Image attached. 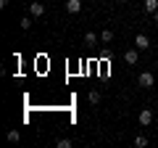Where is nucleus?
Here are the masks:
<instances>
[{"instance_id": "obj_2", "label": "nucleus", "mask_w": 158, "mask_h": 148, "mask_svg": "<svg viewBox=\"0 0 158 148\" xmlns=\"http://www.w3.org/2000/svg\"><path fill=\"white\" fill-rule=\"evenodd\" d=\"M137 82H140V87H153V82H156V77H153L150 72H142L140 77H137Z\"/></svg>"}, {"instance_id": "obj_10", "label": "nucleus", "mask_w": 158, "mask_h": 148, "mask_svg": "<svg viewBox=\"0 0 158 148\" xmlns=\"http://www.w3.org/2000/svg\"><path fill=\"white\" fill-rule=\"evenodd\" d=\"M113 40V32H111V29H103V32H100V42H111Z\"/></svg>"}, {"instance_id": "obj_9", "label": "nucleus", "mask_w": 158, "mask_h": 148, "mask_svg": "<svg viewBox=\"0 0 158 148\" xmlns=\"http://www.w3.org/2000/svg\"><path fill=\"white\" fill-rule=\"evenodd\" d=\"M21 140V132L19 130H8V143H19Z\"/></svg>"}, {"instance_id": "obj_13", "label": "nucleus", "mask_w": 158, "mask_h": 148, "mask_svg": "<svg viewBox=\"0 0 158 148\" xmlns=\"http://www.w3.org/2000/svg\"><path fill=\"white\" fill-rule=\"evenodd\" d=\"M135 146H137V148H145V146H148V137H145V135H137V137H135Z\"/></svg>"}, {"instance_id": "obj_1", "label": "nucleus", "mask_w": 158, "mask_h": 148, "mask_svg": "<svg viewBox=\"0 0 158 148\" xmlns=\"http://www.w3.org/2000/svg\"><path fill=\"white\" fill-rule=\"evenodd\" d=\"M137 122H140V127H150V122H153V111H150V108H142L140 116H137Z\"/></svg>"}, {"instance_id": "obj_11", "label": "nucleus", "mask_w": 158, "mask_h": 148, "mask_svg": "<svg viewBox=\"0 0 158 148\" xmlns=\"http://www.w3.org/2000/svg\"><path fill=\"white\" fill-rule=\"evenodd\" d=\"M87 101H90L92 106H95V103H100V93H98V90H90V95H87Z\"/></svg>"}, {"instance_id": "obj_14", "label": "nucleus", "mask_w": 158, "mask_h": 148, "mask_svg": "<svg viewBox=\"0 0 158 148\" xmlns=\"http://www.w3.org/2000/svg\"><path fill=\"white\" fill-rule=\"evenodd\" d=\"M56 146H58V148H71V140H69V137H61Z\"/></svg>"}, {"instance_id": "obj_7", "label": "nucleus", "mask_w": 158, "mask_h": 148, "mask_svg": "<svg viewBox=\"0 0 158 148\" xmlns=\"http://www.w3.org/2000/svg\"><path fill=\"white\" fill-rule=\"evenodd\" d=\"M137 58H140V56H137V48H135V50H127V53H124V61L129 63V66H135Z\"/></svg>"}, {"instance_id": "obj_6", "label": "nucleus", "mask_w": 158, "mask_h": 148, "mask_svg": "<svg viewBox=\"0 0 158 148\" xmlns=\"http://www.w3.org/2000/svg\"><path fill=\"white\" fill-rule=\"evenodd\" d=\"M98 42H100V37H98L95 32H87V34H85V45H90V48H95Z\"/></svg>"}, {"instance_id": "obj_17", "label": "nucleus", "mask_w": 158, "mask_h": 148, "mask_svg": "<svg viewBox=\"0 0 158 148\" xmlns=\"http://www.w3.org/2000/svg\"><path fill=\"white\" fill-rule=\"evenodd\" d=\"M106 3H108V0H106Z\"/></svg>"}, {"instance_id": "obj_3", "label": "nucleus", "mask_w": 158, "mask_h": 148, "mask_svg": "<svg viewBox=\"0 0 158 148\" xmlns=\"http://www.w3.org/2000/svg\"><path fill=\"white\" fill-rule=\"evenodd\" d=\"M135 45H137V50H148V48H150L148 34H137V37H135Z\"/></svg>"}, {"instance_id": "obj_4", "label": "nucleus", "mask_w": 158, "mask_h": 148, "mask_svg": "<svg viewBox=\"0 0 158 148\" xmlns=\"http://www.w3.org/2000/svg\"><path fill=\"white\" fill-rule=\"evenodd\" d=\"M42 13H45V6H42V3H32V6H29V16L32 19H40Z\"/></svg>"}, {"instance_id": "obj_12", "label": "nucleus", "mask_w": 158, "mask_h": 148, "mask_svg": "<svg viewBox=\"0 0 158 148\" xmlns=\"http://www.w3.org/2000/svg\"><path fill=\"white\" fill-rule=\"evenodd\" d=\"M19 27L21 29H32V16H24L21 21H19Z\"/></svg>"}, {"instance_id": "obj_16", "label": "nucleus", "mask_w": 158, "mask_h": 148, "mask_svg": "<svg viewBox=\"0 0 158 148\" xmlns=\"http://www.w3.org/2000/svg\"><path fill=\"white\" fill-rule=\"evenodd\" d=\"M116 3H127V0H116Z\"/></svg>"}, {"instance_id": "obj_15", "label": "nucleus", "mask_w": 158, "mask_h": 148, "mask_svg": "<svg viewBox=\"0 0 158 148\" xmlns=\"http://www.w3.org/2000/svg\"><path fill=\"white\" fill-rule=\"evenodd\" d=\"M153 19H156V24H158V11H156V13H153Z\"/></svg>"}, {"instance_id": "obj_5", "label": "nucleus", "mask_w": 158, "mask_h": 148, "mask_svg": "<svg viewBox=\"0 0 158 148\" xmlns=\"http://www.w3.org/2000/svg\"><path fill=\"white\" fill-rule=\"evenodd\" d=\"M66 11L69 13H79L82 11V0H66Z\"/></svg>"}, {"instance_id": "obj_8", "label": "nucleus", "mask_w": 158, "mask_h": 148, "mask_svg": "<svg viewBox=\"0 0 158 148\" xmlns=\"http://www.w3.org/2000/svg\"><path fill=\"white\" fill-rule=\"evenodd\" d=\"M145 11L148 13H156L158 11V0H145Z\"/></svg>"}]
</instances>
